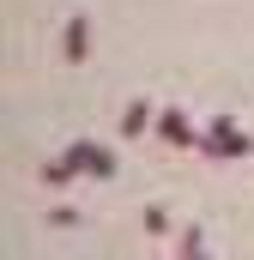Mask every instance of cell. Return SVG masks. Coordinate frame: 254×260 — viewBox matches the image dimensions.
<instances>
[{
  "label": "cell",
  "instance_id": "cell-1",
  "mask_svg": "<svg viewBox=\"0 0 254 260\" xmlns=\"http://www.w3.org/2000/svg\"><path fill=\"white\" fill-rule=\"evenodd\" d=\"M200 157H212V164H242L254 157V133L236 121V115H206V127H200V145H194Z\"/></svg>",
  "mask_w": 254,
  "mask_h": 260
},
{
  "label": "cell",
  "instance_id": "cell-2",
  "mask_svg": "<svg viewBox=\"0 0 254 260\" xmlns=\"http://www.w3.org/2000/svg\"><path fill=\"white\" fill-rule=\"evenodd\" d=\"M67 157H73V164H79V176H91V182H109V176L121 170V157H115L103 139H73V145H67Z\"/></svg>",
  "mask_w": 254,
  "mask_h": 260
},
{
  "label": "cell",
  "instance_id": "cell-3",
  "mask_svg": "<svg viewBox=\"0 0 254 260\" xmlns=\"http://www.w3.org/2000/svg\"><path fill=\"white\" fill-rule=\"evenodd\" d=\"M157 139H164V145H176V151H194V145H200V127H194V115L188 109H176V103H170V109H157Z\"/></svg>",
  "mask_w": 254,
  "mask_h": 260
},
{
  "label": "cell",
  "instance_id": "cell-4",
  "mask_svg": "<svg viewBox=\"0 0 254 260\" xmlns=\"http://www.w3.org/2000/svg\"><path fill=\"white\" fill-rule=\"evenodd\" d=\"M61 61L67 67L91 61V18H85V12H67V24H61Z\"/></svg>",
  "mask_w": 254,
  "mask_h": 260
},
{
  "label": "cell",
  "instance_id": "cell-5",
  "mask_svg": "<svg viewBox=\"0 0 254 260\" xmlns=\"http://www.w3.org/2000/svg\"><path fill=\"white\" fill-rule=\"evenodd\" d=\"M115 121H121V139H139V133H151V127H157V109H151L145 97H127Z\"/></svg>",
  "mask_w": 254,
  "mask_h": 260
},
{
  "label": "cell",
  "instance_id": "cell-6",
  "mask_svg": "<svg viewBox=\"0 0 254 260\" xmlns=\"http://www.w3.org/2000/svg\"><path fill=\"white\" fill-rule=\"evenodd\" d=\"M170 260H212L206 230H200V224H176V236H170Z\"/></svg>",
  "mask_w": 254,
  "mask_h": 260
},
{
  "label": "cell",
  "instance_id": "cell-7",
  "mask_svg": "<svg viewBox=\"0 0 254 260\" xmlns=\"http://www.w3.org/2000/svg\"><path fill=\"white\" fill-rule=\"evenodd\" d=\"M37 182H43V188H67V182H79V164H73L67 151H55V157L37 170Z\"/></svg>",
  "mask_w": 254,
  "mask_h": 260
},
{
  "label": "cell",
  "instance_id": "cell-8",
  "mask_svg": "<svg viewBox=\"0 0 254 260\" xmlns=\"http://www.w3.org/2000/svg\"><path fill=\"white\" fill-rule=\"evenodd\" d=\"M139 224H145V236H157V242H164V236H176V218H170V206H164V200H151Z\"/></svg>",
  "mask_w": 254,
  "mask_h": 260
},
{
  "label": "cell",
  "instance_id": "cell-9",
  "mask_svg": "<svg viewBox=\"0 0 254 260\" xmlns=\"http://www.w3.org/2000/svg\"><path fill=\"white\" fill-rule=\"evenodd\" d=\"M49 224H55V230L79 224V206H73V200H55V206H49Z\"/></svg>",
  "mask_w": 254,
  "mask_h": 260
}]
</instances>
